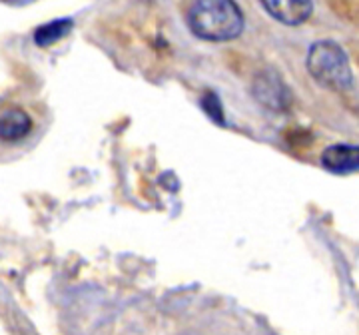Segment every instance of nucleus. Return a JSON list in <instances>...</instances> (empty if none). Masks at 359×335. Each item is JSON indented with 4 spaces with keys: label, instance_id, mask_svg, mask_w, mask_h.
Wrapping results in <instances>:
<instances>
[{
    "label": "nucleus",
    "instance_id": "7",
    "mask_svg": "<svg viewBox=\"0 0 359 335\" xmlns=\"http://www.w3.org/2000/svg\"><path fill=\"white\" fill-rule=\"evenodd\" d=\"M72 30V20H54V22H48V25H42L34 32V42L39 46H50L54 42H58L60 39H65L66 34Z\"/></svg>",
    "mask_w": 359,
    "mask_h": 335
},
{
    "label": "nucleus",
    "instance_id": "4",
    "mask_svg": "<svg viewBox=\"0 0 359 335\" xmlns=\"http://www.w3.org/2000/svg\"><path fill=\"white\" fill-rule=\"evenodd\" d=\"M262 4L276 20L287 26L304 25L313 11L311 0H262Z\"/></svg>",
    "mask_w": 359,
    "mask_h": 335
},
{
    "label": "nucleus",
    "instance_id": "1",
    "mask_svg": "<svg viewBox=\"0 0 359 335\" xmlns=\"http://www.w3.org/2000/svg\"><path fill=\"white\" fill-rule=\"evenodd\" d=\"M188 25L198 39L226 42L242 34L244 14L233 0H194Z\"/></svg>",
    "mask_w": 359,
    "mask_h": 335
},
{
    "label": "nucleus",
    "instance_id": "8",
    "mask_svg": "<svg viewBox=\"0 0 359 335\" xmlns=\"http://www.w3.org/2000/svg\"><path fill=\"white\" fill-rule=\"evenodd\" d=\"M11 2H13V0H11Z\"/></svg>",
    "mask_w": 359,
    "mask_h": 335
},
{
    "label": "nucleus",
    "instance_id": "6",
    "mask_svg": "<svg viewBox=\"0 0 359 335\" xmlns=\"http://www.w3.org/2000/svg\"><path fill=\"white\" fill-rule=\"evenodd\" d=\"M32 130V120L25 110L8 106L0 110V140L2 142H18L28 136Z\"/></svg>",
    "mask_w": 359,
    "mask_h": 335
},
{
    "label": "nucleus",
    "instance_id": "3",
    "mask_svg": "<svg viewBox=\"0 0 359 335\" xmlns=\"http://www.w3.org/2000/svg\"><path fill=\"white\" fill-rule=\"evenodd\" d=\"M254 96L257 102L264 104L269 110H285L292 102V94L287 90L285 82L273 72H264L256 78Z\"/></svg>",
    "mask_w": 359,
    "mask_h": 335
},
{
    "label": "nucleus",
    "instance_id": "5",
    "mask_svg": "<svg viewBox=\"0 0 359 335\" xmlns=\"http://www.w3.org/2000/svg\"><path fill=\"white\" fill-rule=\"evenodd\" d=\"M359 152L358 146L349 144H334L321 154V166L332 174H353L358 172Z\"/></svg>",
    "mask_w": 359,
    "mask_h": 335
},
{
    "label": "nucleus",
    "instance_id": "2",
    "mask_svg": "<svg viewBox=\"0 0 359 335\" xmlns=\"http://www.w3.org/2000/svg\"><path fill=\"white\" fill-rule=\"evenodd\" d=\"M308 70L325 88L337 92L351 88L353 76H351L349 60L344 48L332 40H320L309 48Z\"/></svg>",
    "mask_w": 359,
    "mask_h": 335
}]
</instances>
